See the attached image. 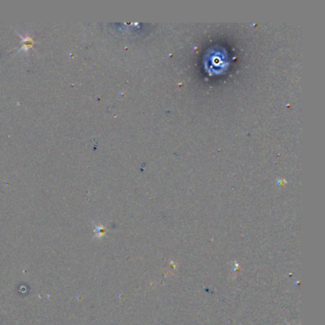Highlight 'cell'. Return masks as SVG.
I'll list each match as a JSON object with an SVG mask.
<instances>
[{
    "instance_id": "obj_1",
    "label": "cell",
    "mask_w": 325,
    "mask_h": 325,
    "mask_svg": "<svg viewBox=\"0 0 325 325\" xmlns=\"http://www.w3.org/2000/svg\"><path fill=\"white\" fill-rule=\"evenodd\" d=\"M33 43H34V41H33V38H32V37L26 36V37L23 39V47H22V49H23V50H28L29 48H31V47L33 46Z\"/></svg>"
}]
</instances>
